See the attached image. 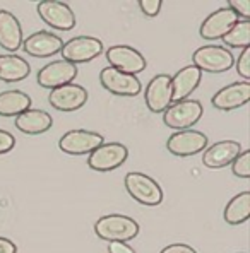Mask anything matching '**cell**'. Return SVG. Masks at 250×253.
I'll list each match as a JSON object with an SVG mask.
<instances>
[{
	"mask_svg": "<svg viewBox=\"0 0 250 253\" xmlns=\"http://www.w3.org/2000/svg\"><path fill=\"white\" fill-rule=\"evenodd\" d=\"M192 65L197 67L200 72L221 74L235 65V58L228 48L219 44H204L194 51Z\"/></svg>",
	"mask_w": 250,
	"mask_h": 253,
	"instance_id": "obj_3",
	"label": "cell"
},
{
	"mask_svg": "<svg viewBox=\"0 0 250 253\" xmlns=\"http://www.w3.org/2000/svg\"><path fill=\"white\" fill-rule=\"evenodd\" d=\"M207 135L199 130H180L168 137L166 149L177 158H189L202 152L207 147Z\"/></svg>",
	"mask_w": 250,
	"mask_h": 253,
	"instance_id": "obj_8",
	"label": "cell"
},
{
	"mask_svg": "<svg viewBox=\"0 0 250 253\" xmlns=\"http://www.w3.org/2000/svg\"><path fill=\"white\" fill-rule=\"evenodd\" d=\"M0 253H17V247L9 238L0 236Z\"/></svg>",
	"mask_w": 250,
	"mask_h": 253,
	"instance_id": "obj_33",
	"label": "cell"
},
{
	"mask_svg": "<svg viewBox=\"0 0 250 253\" xmlns=\"http://www.w3.org/2000/svg\"><path fill=\"white\" fill-rule=\"evenodd\" d=\"M144 101L152 113H163L171 105V77L168 74H158L149 81Z\"/></svg>",
	"mask_w": 250,
	"mask_h": 253,
	"instance_id": "obj_16",
	"label": "cell"
},
{
	"mask_svg": "<svg viewBox=\"0 0 250 253\" xmlns=\"http://www.w3.org/2000/svg\"><path fill=\"white\" fill-rule=\"evenodd\" d=\"M231 171L237 178L247 180L250 176V151H242L240 154L235 158V161L231 163Z\"/></svg>",
	"mask_w": 250,
	"mask_h": 253,
	"instance_id": "obj_26",
	"label": "cell"
},
{
	"mask_svg": "<svg viewBox=\"0 0 250 253\" xmlns=\"http://www.w3.org/2000/svg\"><path fill=\"white\" fill-rule=\"evenodd\" d=\"M16 146V139L10 132L0 128V154H7Z\"/></svg>",
	"mask_w": 250,
	"mask_h": 253,
	"instance_id": "obj_30",
	"label": "cell"
},
{
	"mask_svg": "<svg viewBox=\"0 0 250 253\" xmlns=\"http://www.w3.org/2000/svg\"><path fill=\"white\" fill-rule=\"evenodd\" d=\"M104 142V137L98 132L84 128L69 130L60 137L58 147L62 152L70 156H84L91 154L96 147H100Z\"/></svg>",
	"mask_w": 250,
	"mask_h": 253,
	"instance_id": "obj_7",
	"label": "cell"
},
{
	"mask_svg": "<svg viewBox=\"0 0 250 253\" xmlns=\"http://www.w3.org/2000/svg\"><path fill=\"white\" fill-rule=\"evenodd\" d=\"M204 113L202 103L197 99H184V101L171 103L163 111V122L166 126L175 130H189L192 125H196L200 120Z\"/></svg>",
	"mask_w": 250,
	"mask_h": 253,
	"instance_id": "obj_4",
	"label": "cell"
},
{
	"mask_svg": "<svg viewBox=\"0 0 250 253\" xmlns=\"http://www.w3.org/2000/svg\"><path fill=\"white\" fill-rule=\"evenodd\" d=\"M163 2L161 0H141L139 2V9L144 16L148 17H156L161 10Z\"/></svg>",
	"mask_w": 250,
	"mask_h": 253,
	"instance_id": "obj_29",
	"label": "cell"
},
{
	"mask_svg": "<svg viewBox=\"0 0 250 253\" xmlns=\"http://www.w3.org/2000/svg\"><path fill=\"white\" fill-rule=\"evenodd\" d=\"M63 42L58 35L50 31H36L22 40V48L28 55L35 58H47L53 57L62 50Z\"/></svg>",
	"mask_w": 250,
	"mask_h": 253,
	"instance_id": "obj_18",
	"label": "cell"
},
{
	"mask_svg": "<svg viewBox=\"0 0 250 253\" xmlns=\"http://www.w3.org/2000/svg\"><path fill=\"white\" fill-rule=\"evenodd\" d=\"M0 46L3 50L17 51L22 46V28L21 22L9 10H0Z\"/></svg>",
	"mask_w": 250,
	"mask_h": 253,
	"instance_id": "obj_20",
	"label": "cell"
},
{
	"mask_svg": "<svg viewBox=\"0 0 250 253\" xmlns=\"http://www.w3.org/2000/svg\"><path fill=\"white\" fill-rule=\"evenodd\" d=\"M106 60L111 69H117L129 76H136V74L143 72L146 69V58L139 50L127 44H115L106 50Z\"/></svg>",
	"mask_w": 250,
	"mask_h": 253,
	"instance_id": "obj_9",
	"label": "cell"
},
{
	"mask_svg": "<svg viewBox=\"0 0 250 253\" xmlns=\"http://www.w3.org/2000/svg\"><path fill=\"white\" fill-rule=\"evenodd\" d=\"M221 40L230 48H250V21H238Z\"/></svg>",
	"mask_w": 250,
	"mask_h": 253,
	"instance_id": "obj_25",
	"label": "cell"
},
{
	"mask_svg": "<svg viewBox=\"0 0 250 253\" xmlns=\"http://www.w3.org/2000/svg\"><path fill=\"white\" fill-rule=\"evenodd\" d=\"M250 101V83L240 81V83L228 84L221 87L211 98V105L219 111H235L245 106Z\"/></svg>",
	"mask_w": 250,
	"mask_h": 253,
	"instance_id": "obj_14",
	"label": "cell"
},
{
	"mask_svg": "<svg viewBox=\"0 0 250 253\" xmlns=\"http://www.w3.org/2000/svg\"><path fill=\"white\" fill-rule=\"evenodd\" d=\"M108 253H136L132 247H129L127 243H120V241H115V243L108 245Z\"/></svg>",
	"mask_w": 250,
	"mask_h": 253,
	"instance_id": "obj_32",
	"label": "cell"
},
{
	"mask_svg": "<svg viewBox=\"0 0 250 253\" xmlns=\"http://www.w3.org/2000/svg\"><path fill=\"white\" fill-rule=\"evenodd\" d=\"M31 108V96L19 89L0 92V117H19Z\"/></svg>",
	"mask_w": 250,
	"mask_h": 253,
	"instance_id": "obj_23",
	"label": "cell"
},
{
	"mask_svg": "<svg viewBox=\"0 0 250 253\" xmlns=\"http://www.w3.org/2000/svg\"><path fill=\"white\" fill-rule=\"evenodd\" d=\"M200 77H202V72L194 65H187L178 70L171 77V103L189 99V96L199 87Z\"/></svg>",
	"mask_w": 250,
	"mask_h": 253,
	"instance_id": "obj_19",
	"label": "cell"
},
{
	"mask_svg": "<svg viewBox=\"0 0 250 253\" xmlns=\"http://www.w3.org/2000/svg\"><path fill=\"white\" fill-rule=\"evenodd\" d=\"M53 118L43 110H26L19 117H16V128L26 135H40L51 128Z\"/></svg>",
	"mask_w": 250,
	"mask_h": 253,
	"instance_id": "obj_21",
	"label": "cell"
},
{
	"mask_svg": "<svg viewBox=\"0 0 250 253\" xmlns=\"http://www.w3.org/2000/svg\"><path fill=\"white\" fill-rule=\"evenodd\" d=\"M40 17L45 24H48L51 29L58 31H70L76 26V14L72 7L65 2L58 0H43L36 7Z\"/></svg>",
	"mask_w": 250,
	"mask_h": 253,
	"instance_id": "obj_10",
	"label": "cell"
},
{
	"mask_svg": "<svg viewBox=\"0 0 250 253\" xmlns=\"http://www.w3.org/2000/svg\"><path fill=\"white\" fill-rule=\"evenodd\" d=\"M159 253H197V252L194 250L192 247H189V245L173 243V245H168V247H165Z\"/></svg>",
	"mask_w": 250,
	"mask_h": 253,
	"instance_id": "obj_31",
	"label": "cell"
},
{
	"mask_svg": "<svg viewBox=\"0 0 250 253\" xmlns=\"http://www.w3.org/2000/svg\"><path fill=\"white\" fill-rule=\"evenodd\" d=\"M31 72L28 60H24L19 55L7 53L0 55V81L3 83H21Z\"/></svg>",
	"mask_w": 250,
	"mask_h": 253,
	"instance_id": "obj_22",
	"label": "cell"
},
{
	"mask_svg": "<svg viewBox=\"0 0 250 253\" xmlns=\"http://www.w3.org/2000/svg\"><path fill=\"white\" fill-rule=\"evenodd\" d=\"M242 151L244 149H242L240 142H237V140H219V142H214L212 146L204 149L202 163L209 169H221L225 166H230Z\"/></svg>",
	"mask_w": 250,
	"mask_h": 253,
	"instance_id": "obj_17",
	"label": "cell"
},
{
	"mask_svg": "<svg viewBox=\"0 0 250 253\" xmlns=\"http://www.w3.org/2000/svg\"><path fill=\"white\" fill-rule=\"evenodd\" d=\"M238 21H240L238 16L230 7H221V9L211 12L206 19L202 21L199 35H200V38L206 40V42H216V40H221Z\"/></svg>",
	"mask_w": 250,
	"mask_h": 253,
	"instance_id": "obj_12",
	"label": "cell"
},
{
	"mask_svg": "<svg viewBox=\"0 0 250 253\" xmlns=\"http://www.w3.org/2000/svg\"><path fill=\"white\" fill-rule=\"evenodd\" d=\"M100 84L106 89L108 92L122 98H134L141 92V81L137 76H129L117 69L104 67L100 72Z\"/></svg>",
	"mask_w": 250,
	"mask_h": 253,
	"instance_id": "obj_11",
	"label": "cell"
},
{
	"mask_svg": "<svg viewBox=\"0 0 250 253\" xmlns=\"http://www.w3.org/2000/svg\"><path fill=\"white\" fill-rule=\"evenodd\" d=\"M77 77V67L65 60H55L47 63L38 70L36 81L45 89H57L60 85L72 84Z\"/></svg>",
	"mask_w": 250,
	"mask_h": 253,
	"instance_id": "obj_15",
	"label": "cell"
},
{
	"mask_svg": "<svg viewBox=\"0 0 250 253\" xmlns=\"http://www.w3.org/2000/svg\"><path fill=\"white\" fill-rule=\"evenodd\" d=\"M60 53L63 57L62 60L77 67V63L91 62L100 57L103 53V42L95 36H76L63 43Z\"/></svg>",
	"mask_w": 250,
	"mask_h": 253,
	"instance_id": "obj_5",
	"label": "cell"
},
{
	"mask_svg": "<svg viewBox=\"0 0 250 253\" xmlns=\"http://www.w3.org/2000/svg\"><path fill=\"white\" fill-rule=\"evenodd\" d=\"M129 158V149L120 142H103L89 154L88 166L100 173L120 168Z\"/></svg>",
	"mask_w": 250,
	"mask_h": 253,
	"instance_id": "obj_6",
	"label": "cell"
},
{
	"mask_svg": "<svg viewBox=\"0 0 250 253\" xmlns=\"http://www.w3.org/2000/svg\"><path fill=\"white\" fill-rule=\"evenodd\" d=\"M237 72L240 77H244V81L250 79V48L242 50L240 57L237 58Z\"/></svg>",
	"mask_w": 250,
	"mask_h": 253,
	"instance_id": "obj_27",
	"label": "cell"
},
{
	"mask_svg": "<svg viewBox=\"0 0 250 253\" xmlns=\"http://www.w3.org/2000/svg\"><path fill=\"white\" fill-rule=\"evenodd\" d=\"M223 217L230 226H238L249 221L250 217V192H240L226 204Z\"/></svg>",
	"mask_w": 250,
	"mask_h": 253,
	"instance_id": "obj_24",
	"label": "cell"
},
{
	"mask_svg": "<svg viewBox=\"0 0 250 253\" xmlns=\"http://www.w3.org/2000/svg\"><path fill=\"white\" fill-rule=\"evenodd\" d=\"M88 91L79 84H65L57 89H51L48 96V103L58 111H77L88 103Z\"/></svg>",
	"mask_w": 250,
	"mask_h": 253,
	"instance_id": "obj_13",
	"label": "cell"
},
{
	"mask_svg": "<svg viewBox=\"0 0 250 253\" xmlns=\"http://www.w3.org/2000/svg\"><path fill=\"white\" fill-rule=\"evenodd\" d=\"M125 190L136 202L146 207H156L163 202V190L158 181L139 171L125 174Z\"/></svg>",
	"mask_w": 250,
	"mask_h": 253,
	"instance_id": "obj_2",
	"label": "cell"
},
{
	"mask_svg": "<svg viewBox=\"0 0 250 253\" xmlns=\"http://www.w3.org/2000/svg\"><path fill=\"white\" fill-rule=\"evenodd\" d=\"M228 7L238 16L242 21L250 19V2L249 0H228Z\"/></svg>",
	"mask_w": 250,
	"mask_h": 253,
	"instance_id": "obj_28",
	"label": "cell"
},
{
	"mask_svg": "<svg viewBox=\"0 0 250 253\" xmlns=\"http://www.w3.org/2000/svg\"><path fill=\"white\" fill-rule=\"evenodd\" d=\"M139 224L132 217L124 214H108L95 222V233L100 240L108 243H127L139 234Z\"/></svg>",
	"mask_w": 250,
	"mask_h": 253,
	"instance_id": "obj_1",
	"label": "cell"
}]
</instances>
